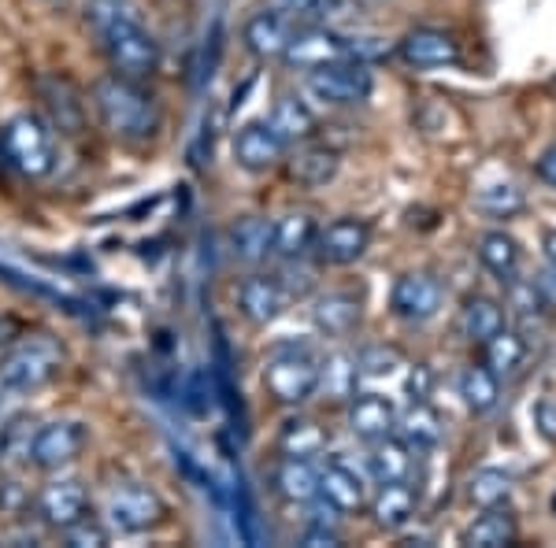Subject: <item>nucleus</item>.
Instances as JSON below:
<instances>
[{
    "instance_id": "1",
    "label": "nucleus",
    "mask_w": 556,
    "mask_h": 548,
    "mask_svg": "<svg viewBox=\"0 0 556 548\" xmlns=\"http://www.w3.org/2000/svg\"><path fill=\"white\" fill-rule=\"evenodd\" d=\"M89 104H93L101 130L119 145L141 149L164 130V107H160V97L152 93L149 82H134V78L108 71L89 86Z\"/></svg>"
},
{
    "instance_id": "22",
    "label": "nucleus",
    "mask_w": 556,
    "mask_h": 548,
    "mask_svg": "<svg viewBox=\"0 0 556 548\" xmlns=\"http://www.w3.org/2000/svg\"><path fill=\"white\" fill-rule=\"evenodd\" d=\"M397 430V411L393 404L379 397V393H356L349 400V434L361 437V442H382Z\"/></svg>"
},
{
    "instance_id": "25",
    "label": "nucleus",
    "mask_w": 556,
    "mask_h": 548,
    "mask_svg": "<svg viewBox=\"0 0 556 548\" xmlns=\"http://www.w3.org/2000/svg\"><path fill=\"white\" fill-rule=\"evenodd\" d=\"M316 219L304 212H290L282 219H275V233H271V256L286 259V264H298L301 256H308L316 248Z\"/></svg>"
},
{
    "instance_id": "38",
    "label": "nucleus",
    "mask_w": 556,
    "mask_h": 548,
    "mask_svg": "<svg viewBox=\"0 0 556 548\" xmlns=\"http://www.w3.org/2000/svg\"><path fill=\"white\" fill-rule=\"evenodd\" d=\"M523 193L516 186H486L479 196H475V208L493 215V219H513V215L523 212Z\"/></svg>"
},
{
    "instance_id": "5",
    "label": "nucleus",
    "mask_w": 556,
    "mask_h": 548,
    "mask_svg": "<svg viewBox=\"0 0 556 548\" xmlns=\"http://www.w3.org/2000/svg\"><path fill=\"white\" fill-rule=\"evenodd\" d=\"M319 385V359L304 345H282L275 348L264 367V390L267 397L282 408H301L316 397Z\"/></svg>"
},
{
    "instance_id": "29",
    "label": "nucleus",
    "mask_w": 556,
    "mask_h": 548,
    "mask_svg": "<svg viewBox=\"0 0 556 548\" xmlns=\"http://www.w3.org/2000/svg\"><path fill=\"white\" fill-rule=\"evenodd\" d=\"M271 233H275V219L241 215L235 227H230V248H235L241 264H264L271 256Z\"/></svg>"
},
{
    "instance_id": "9",
    "label": "nucleus",
    "mask_w": 556,
    "mask_h": 548,
    "mask_svg": "<svg viewBox=\"0 0 556 548\" xmlns=\"http://www.w3.org/2000/svg\"><path fill=\"white\" fill-rule=\"evenodd\" d=\"M338 60H349V41L342 30L334 26H323V23H308L293 30L290 44L282 52V64L286 67H298V71H316L327 64H338Z\"/></svg>"
},
{
    "instance_id": "20",
    "label": "nucleus",
    "mask_w": 556,
    "mask_h": 548,
    "mask_svg": "<svg viewBox=\"0 0 556 548\" xmlns=\"http://www.w3.org/2000/svg\"><path fill=\"white\" fill-rule=\"evenodd\" d=\"M419 508V485H412V479L405 482H382L379 493L367 500V511H371V523L379 530H405L412 519H416Z\"/></svg>"
},
{
    "instance_id": "49",
    "label": "nucleus",
    "mask_w": 556,
    "mask_h": 548,
    "mask_svg": "<svg viewBox=\"0 0 556 548\" xmlns=\"http://www.w3.org/2000/svg\"><path fill=\"white\" fill-rule=\"evenodd\" d=\"M549 508H553V515H556V489H553V497H549Z\"/></svg>"
},
{
    "instance_id": "30",
    "label": "nucleus",
    "mask_w": 556,
    "mask_h": 548,
    "mask_svg": "<svg viewBox=\"0 0 556 548\" xmlns=\"http://www.w3.org/2000/svg\"><path fill=\"white\" fill-rule=\"evenodd\" d=\"M479 259L501 285H508L513 278H519L523 253H519V241L513 238V233L490 230V233H482V238H479Z\"/></svg>"
},
{
    "instance_id": "13",
    "label": "nucleus",
    "mask_w": 556,
    "mask_h": 548,
    "mask_svg": "<svg viewBox=\"0 0 556 548\" xmlns=\"http://www.w3.org/2000/svg\"><path fill=\"white\" fill-rule=\"evenodd\" d=\"M230 152H235V164L241 170H249V175H267V170H275L282 164L290 149H286L282 138L271 130V123L253 119L235 130V145H230Z\"/></svg>"
},
{
    "instance_id": "18",
    "label": "nucleus",
    "mask_w": 556,
    "mask_h": 548,
    "mask_svg": "<svg viewBox=\"0 0 556 548\" xmlns=\"http://www.w3.org/2000/svg\"><path fill=\"white\" fill-rule=\"evenodd\" d=\"M282 164H286V178H290L293 186H301V190H323V186H330L338 178L342 156L327 145L304 141V145H293L286 152Z\"/></svg>"
},
{
    "instance_id": "24",
    "label": "nucleus",
    "mask_w": 556,
    "mask_h": 548,
    "mask_svg": "<svg viewBox=\"0 0 556 548\" xmlns=\"http://www.w3.org/2000/svg\"><path fill=\"white\" fill-rule=\"evenodd\" d=\"M271 130L282 138V145L286 149H293V145H304V141H312L316 138V130H319V119H316V112L308 107V101L304 97H293V93H286V97H278L275 107H271Z\"/></svg>"
},
{
    "instance_id": "10",
    "label": "nucleus",
    "mask_w": 556,
    "mask_h": 548,
    "mask_svg": "<svg viewBox=\"0 0 556 548\" xmlns=\"http://www.w3.org/2000/svg\"><path fill=\"white\" fill-rule=\"evenodd\" d=\"M86 442H89V434L83 422H75V419L45 422L30 437V463L38 467V471H60V467H71L86 453Z\"/></svg>"
},
{
    "instance_id": "7",
    "label": "nucleus",
    "mask_w": 556,
    "mask_h": 548,
    "mask_svg": "<svg viewBox=\"0 0 556 548\" xmlns=\"http://www.w3.org/2000/svg\"><path fill=\"white\" fill-rule=\"evenodd\" d=\"M30 89L41 101L45 123L52 130H60L64 138H83L89 127V101L75 78L64 71H41V75H34Z\"/></svg>"
},
{
    "instance_id": "2",
    "label": "nucleus",
    "mask_w": 556,
    "mask_h": 548,
    "mask_svg": "<svg viewBox=\"0 0 556 548\" xmlns=\"http://www.w3.org/2000/svg\"><path fill=\"white\" fill-rule=\"evenodd\" d=\"M97 44H101V52L108 60V71L123 78H134V82H152L160 71V60H164L160 41L149 34L141 15L108 26V30L97 34Z\"/></svg>"
},
{
    "instance_id": "23",
    "label": "nucleus",
    "mask_w": 556,
    "mask_h": 548,
    "mask_svg": "<svg viewBox=\"0 0 556 548\" xmlns=\"http://www.w3.org/2000/svg\"><path fill=\"white\" fill-rule=\"evenodd\" d=\"M271 489L286 505H308L319 497V467L316 460H293V456H278L271 467Z\"/></svg>"
},
{
    "instance_id": "4",
    "label": "nucleus",
    "mask_w": 556,
    "mask_h": 548,
    "mask_svg": "<svg viewBox=\"0 0 556 548\" xmlns=\"http://www.w3.org/2000/svg\"><path fill=\"white\" fill-rule=\"evenodd\" d=\"M64 367V348L49 334L26 337L0 356V385L8 393H38Z\"/></svg>"
},
{
    "instance_id": "35",
    "label": "nucleus",
    "mask_w": 556,
    "mask_h": 548,
    "mask_svg": "<svg viewBox=\"0 0 556 548\" xmlns=\"http://www.w3.org/2000/svg\"><path fill=\"white\" fill-rule=\"evenodd\" d=\"M460 400L464 408L471 411V416H490L493 408H497L501 400V379L490 371L486 364L482 367H468V371L460 374Z\"/></svg>"
},
{
    "instance_id": "16",
    "label": "nucleus",
    "mask_w": 556,
    "mask_h": 548,
    "mask_svg": "<svg viewBox=\"0 0 556 548\" xmlns=\"http://www.w3.org/2000/svg\"><path fill=\"white\" fill-rule=\"evenodd\" d=\"M290 304V290L278 275H249L238 285V311L253 327H267L286 311Z\"/></svg>"
},
{
    "instance_id": "48",
    "label": "nucleus",
    "mask_w": 556,
    "mask_h": 548,
    "mask_svg": "<svg viewBox=\"0 0 556 548\" xmlns=\"http://www.w3.org/2000/svg\"><path fill=\"white\" fill-rule=\"evenodd\" d=\"M4 170H8V160H4V138H0V178H4Z\"/></svg>"
},
{
    "instance_id": "27",
    "label": "nucleus",
    "mask_w": 556,
    "mask_h": 548,
    "mask_svg": "<svg viewBox=\"0 0 556 548\" xmlns=\"http://www.w3.org/2000/svg\"><path fill=\"white\" fill-rule=\"evenodd\" d=\"M442 434H445V422L438 416V408H430V400H412V408L405 416H397V437L412 453H430V448H438Z\"/></svg>"
},
{
    "instance_id": "31",
    "label": "nucleus",
    "mask_w": 556,
    "mask_h": 548,
    "mask_svg": "<svg viewBox=\"0 0 556 548\" xmlns=\"http://www.w3.org/2000/svg\"><path fill=\"white\" fill-rule=\"evenodd\" d=\"M516 515L505 505L501 508H482V515L464 530V545L468 548H508L516 545Z\"/></svg>"
},
{
    "instance_id": "19",
    "label": "nucleus",
    "mask_w": 556,
    "mask_h": 548,
    "mask_svg": "<svg viewBox=\"0 0 556 548\" xmlns=\"http://www.w3.org/2000/svg\"><path fill=\"white\" fill-rule=\"evenodd\" d=\"M319 500L338 515H361L367 508V485L349 463L330 460L319 467Z\"/></svg>"
},
{
    "instance_id": "12",
    "label": "nucleus",
    "mask_w": 556,
    "mask_h": 548,
    "mask_svg": "<svg viewBox=\"0 0 556 548\" xmlns=\"http://www.w3.org/2000/svg\"><path fill=\"white\" fill-rule=\"evenodd\" d=\"M367 248H371V227H367L364 219H356V215H342V219H330L327 227H319L312 253L330 267H349V264H356Z\"/></svg>"
},
{
    "instance_id": "3",
    "label": "nucleus",
    "mask_w": 556,
    "mask_h": 548,
    "mask_svg": "<svg viewBox=\"0 0 556 548\" xmlns=\"http://www.w3.org/2000/svg\"><path fill=\"white\" fill-rule=\"evenodd\" d=\"M4 138V160L8 167H15L26 182H38V178H49L52 167H56V138H52V127L45 123V115L38 112H20L4 123L0 130Z\"/></svg>"
},
{
    "instance_id": "40",
    "label": "nucleus",
    "mask_w": 556,
    "mask_h": 548,
    "mask_svg": "<svg viewBox=\"0 0 556 548\" xmlns=\"http://www.w3.org/2000/svg\"><path fill=\"white\" fill-rule=\"evenodd\" d=\"M108 541H112V526H108L101 515H86V519H78L75 526L64 530L67 548H104Z\"/></svg>"
},
{
    "instance_id": "45",
    "label": "nucleus",
    "mask_w": 556,
    "mask_h": 548,
    "mask_svg": "<svg viewBox=\"0 0 556 548\" xmlns=\"http://www.w3.org/2000/svg\"><path fill=\"white\" fill-rule=\"evenodd\" d=\"M301 545H308V548H334V545H342V534H338V530H330L327 523H312L308 530H304Z\"/></svg>"
},
{
    "instance_id": "17",
    "label": "nucleus",
    "mask_w": 556,
    "mask_h": 548,
    "mask_svg": "<svg viewBox=\"0 0 556 548\" xmlns=\"http://www.w3.org/2000/svg\"><path fill=\"white\" fill-rule=\"evenodd\" d=\"M293 30H298V23L290 20L286 12H278V8H264V12L249 15L245 26H241V41H245L249 56L256 60H282L286 44H290Z\"/></svg>"
},
{
    "instance_id": "8",
    "label": "nucleus",
    "mask_w": 556,
    "mask_h": 548,
    "mask_svg": "<svg viewBox=\"0 0 556 548\" xmlns=\"http://www.w3.org/2000/svg\"><path fill=\"white\" fill-rule=\"evenodd\" d=\"M304 89H308L312 101H319L327 107H353L371 97L375 78H371V67L367 64L338 60V64L308 71V75H304Z\"/></svg>"
},
{
    "instance_id": "28",
    "label": "nucleus",
    "mask_w": 556,
    "mask_h": 548,
    "mask_svg": "<svg viewBox=\"0 0 556 548\" xmlns=\"http://www.w3.org/2000/svg\"><path fill=\"white\" fill-rule=\"evenodd\" d=\"M278 456H293V460H316V456L327 453V430L319 426L316 419L308 416H293L282 422L278 430Z\"/></svg>"
},
{
    "instance_id": "32",
    "label": "nucleus",
    "mask_w": 556,
    "mask_h": 548,
    "mask_svg": "<svg viewBox=\"0 0 556 548\" xmlns=\"http://www.w3.org/2000/svg\"><path fill=\"white\" fill-rule=\"evenodd\" d=\"M527 356H531V345H527L523 334H516V330H501V334H493L486 345H482V364L490 367L497 379H516L519 371H523Z\"/></svg>"
},
{
    "instance_id": "14",
    "label": "nucleus",
    "mask_w": 556,
    "mask_h": 548,
    "mask_svg": "<svg viewBox=\"0 0 556 548\" xmlns=\"http://www.w3.org/2000/svg\"><path fill=\"white\" fill-rule=\"evenodd\" d=\"M34 511L41 515V523L56 534H64L67 526H75L78 519L89 515V493L83 482L75 479H52L38 489V505Z\"/></svg>"
},
{
    "instance_id": "46",
    "label": "nucleus",
    "mask_w": 556,
    "mask_h": 548,
    "mask_svg": "<svg viewBox=\"0 0 556 548\" xmlns=\"http://www.w3.org/2000/svg\"><path fill=\"white\" fill-rule=\"evenodd\" d=\"M534 170H538V178H542L549 190H556V145H549L538 156V164H534Z\"/></svg>"
},
{
    "instance_id": "39",
    "label": "nucleus",
    "mask_w": 556,
    "mask_h": 548,
    "mask_svg": "<svg viewBox=\"0 0 556 548\" xmlns=\"http://www.w3.org/2000/svg\"><path fill=\"white\" fill-rule=\"evenodd\" d=\"M38 505V493H30V485H23L20 479H0V515L4 519H26L30 508Z\"/></svg>"
},
{
    "instance_id": "26",
    "label": "nucleus",
    "mask_w": 556,
    "mask_h": 548,
    "mask_svg": "<svg viewBox=\"0 0 556 548\" xmlns=\"http://www.w3.org/2000/svg\"><path fill=\"white\" fill-rule=\"evenodd\" d=\"M361 364L349 353H330L327 359H319V385L316 397L323 393V400L330 404H349L356 397V385H361Z\"/></svg>"
},
{
    "instance_id": "6",
    "label": "nucleus",
    "mask_w": 556,
    "mask_h": 548,
    "mask_svg": "<svg viewBox=\"0 0 556 548\" xmlns=\"http://www.w3.org/2000/svg\"><path fill=\"white\" fill-rule=\"evenodd\" d=\"M101 519L112 526V534H149L167 523V500L152 485L123 482L108 489Z\"/></svg>"
},
{
    "instance_id": "43",
    "label": "nucleus",
    "mask_w": 556,
    "mask_h": 548,
    "mask_svg": "<svg viewBox=\"0 0 556 548\" xmlns=\"http://www.w3.org/2000/svg\"><path fill=\"white\" fill-rule=\"evenodd\" d=\"M430 385H434V379H430V367L427 364L408 367V379H405L408 400H427L430 397Z\"/></svg>"
},
{
    "instance_id": "15",
    "label": "nucleus",
    "mask_w": 556,
    "mask_h": 548,
    "mask_svg": "<svg viewBox=\"0 0 556 548\" xmlns=\"http://www.w3.org/2000/svg\"><path fill=\"white\" fill-rule=\"evenodd\" d=\"M397 56L416 71H438L460 64V41L438 26H416L397 41Z\"/></svg>"
},
{
    "instance_id": "11",
    "label": "nucleus",
    "mask_w": 556,
    "mask_h": 548,
    "mask_svg": "<svg viewBox=\"0 0 556 548\" xmlns=\"http://www.w3.org/2000/svg\"><path fill=\"white\" fill-rule=\"evenodd\" d=\"M442 304H445L442 282H438L434 275H427V271L401 275L397 282H393V290H390V311L401 322H412V327L430 322L438 311H442Z\"/></svg>"
},
{
    "instance_id": "21",
    "label": "nucleus",
    "mask_w": 556,
    "mask_h": 548,
    "mask_svg": "<svg viewBox=\"0 0 556 548\" xmlns=\"http://www.w3.org/2000/svg\"><path fill=\"white\" fill-rule=\"evenodd\" d=\"M361 296L345 293V290H330V293H319L312 301V327L319 330L323 337H349L356 327H361Z\"/></svg>"
},
{
    "instance_id": "37",
    "label": "nucleus",
    "mask_w": 556,
    "mask_h": 548,
    "mask_svg": "<svg viewBox=\"0 0 556 548\" xmlns=\"http://www.w3.org/2000/svg\"><path fill=\"white\" fill-rule=\"evenodd\" d=\"M134 15H141L134 0H86L83 20H86V26L93 30V38H97V34L108 30V26H115L123 20H134Z\"/></svg>"
},
{
    "instance_id": "42",
    "label": "nucleus",
    "mask_w": 556,
    "mask_h": 548,
    "mask_svg": "<svg viewBox=\"0 0 556 548\" xmlns=\"http://www.w3.org/2000/svg\"><path fill=\"white\" fill-rule=\"evenodd\" d=\"M534 430L549 445H556V397H542L534 404Z\"/></svg>"
},
{
    "instance_id": "41",
    "label": "nucleus",
    "mask_w": 556,
    "mask_h": 548,
    "mask_svg": "<svg viewBox=\"0 0 556 548\" xmlns=\"http://www.w3.org/2000/svg\"><path fill=\"white\" fill-rule=\"evenodd\" d=\"M361 364V374H371V379H382V374H393L401 367V353L397 348H386V345H371L356 356Z\"/></svg>"
},
{
    "instance_id": "33",
    "label": "nucleus",
    "mask_w": 556,
    "mask_h": 548,
    "mask_svg": "<svg viewBox=\"0 0 556 548\" xmlns=\"http://www.w3.org/2000/svg\"><path fill=\"white\" fill-rule=\"evenodd\" d=\"M508 327V311L501 308L493 296H471L460 311V334L471 341V345H486L493 334Z\"/></svg>"
},
{
    "instance_id": "47",
    "label": "nucleus",
    "mask_w": 556,
    "mask_h": 548,
    "mask_svg": "<svg viewBox=\"0 0 556 548\" xmlns=\"http://www.w3.org/2000/svg\"><path fill=\"white\" fill-rule=\"evenodd\" d=\"M542 248H545V264L556 267V230L545 233V238H542Z\"/></svg>"
},
{
    "instance_id": "44",
    "label": "nucleus",
    "mask_w": 556,
    "mask_h": 548,
    "mask_svg": "<svg viewBox=\"0 0 556 548\" xmlns=\"http://www.w3.org/2000/svg\"><path fill=\"white\" fill-rule=\"evenodd\" d=\"M534 290H538V296H542V304H545V311H556V267H549L545 264L542 271H538L534 278Z\"/></svg>"
},
{
    "instance_id": "34",
    "label": "nucleus",
    "mask_w": 556,
    "mask_h": 548,
    "mask_svg": "<svg viewBox=\"0 0 556 548\" xmlns=\"http://www.w3.org/2000/svg\"><path fill=\"white\" fill-rule=\"evenodd\" d=\"M367 471H371L375 485L382 482H405L412 479V448L401 437H382L371 442V456H367Z\"/></svg>"
},
{
    "instance_id": "36",
    "label": "nucleus",
    "mask_w": 556,
    "mask_h": 548,
    "mask_svg": "<svg viewBox=\"0 0 556 548\" xmlns=\"http://www.w3.org/2000/svg\"><path fill=\"white\" fill-rule=\"evenodd\" d=\"M508 497H513V479H508L505 471H497V467H482V471L471 474L468 500L475 508H501V505H508Z\"/></svg>"
}]
</instances>
